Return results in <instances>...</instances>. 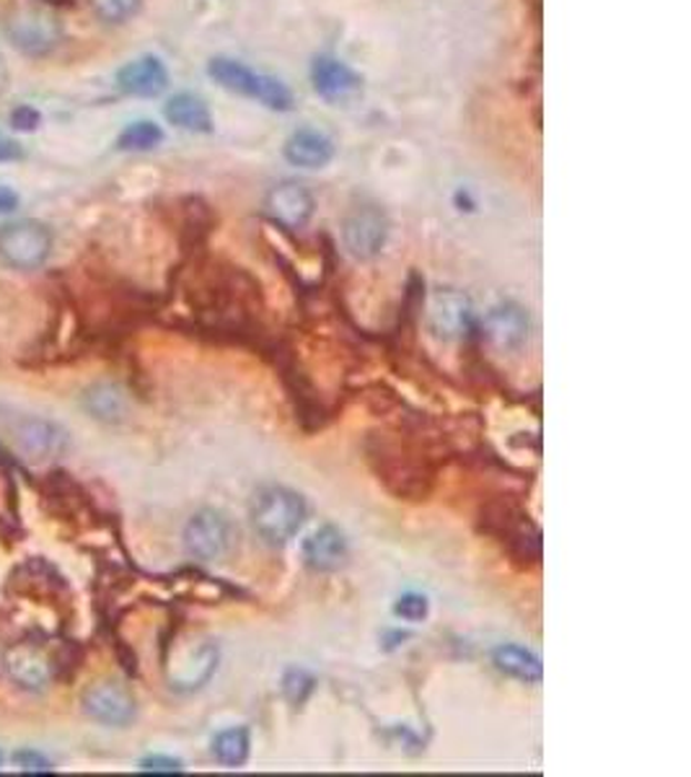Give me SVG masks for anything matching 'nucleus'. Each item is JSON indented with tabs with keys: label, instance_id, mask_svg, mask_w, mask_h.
Masks as SVG:
<instances>
[{
	"label": "nucleus",
	"instance_id": "obj_1",
	"mask_svg": "<svg viewBox=\"0 0 691 777\" xmlns=\"http://www.w3.org/2000/svg\"><path fill=\"white\" fill-rule=\"evenodd\" d=\"M208 76L213 78L223 91L254 99L262 107L272 109V112H290V109H293V91L288 89L286 81H280L278 76L254 70L243 60L218 54V58L208 62Z\"/></svg>",
	"mask_w": 691,
	"mask_h": 777
},
{
	"label": "nucleus",
	"instance_id": "obj_2",
	"mask_svg": "<svg viewBox=\"0 0 691 777\" xmlns=\"http://www.w3.org/2000/svg\"><path fill=\"white\" fill-rule=\"evenodd\" d=\"M251 521L267 545H286L306 521V504L288 488H264L251 508Z\"/></svg>",
	"mask_w": 691,
	"mask_h": 777
},
{
	"label": "nucleus",
	"instance_id": "obj_3",
	"mask_svg": "<svg viewBox=\"0 0 691 777\" xmlns=\"http://www.w3.org/2000/svg\"><path fill=\"white\" fill-rule=\"evenodd\" d=\"M3 31L16 50L31 58L50 54L62 42V23L58 16L37 6L13 8L3 19Z\"/></svg>",
	"mask_w": 691,
	"mask_h": 777
},
{
	"label": "nucleus",
	"instance_id": "obj_4",
	"mask_svg": "<svg viewBox=\"0 0 691 777\" xmlns=\"http://www.w3.org/2000/svg\"><path fill=\"white\" fill-rule=\"evenodd\" d=\"M52 252V233L37 221L8 223L0 229V257L16 270H37Z\"/></svg>",
	"mask_w": 691,
	"mask_h": 777
},
{
	"label": "nucleus",
	"instance_id": "obj_5",
	"mask_svg": "<svg viewBox=\"0 0 691 777\" xmlns=\"http://www.w3.org/2000/svg\"><path fill=\"white\" fill-rule=\"evenodd\" d=\"M342 245L350 257L368 262L375 259L387 247L391 223L381 208L363 206L344 216L342 221Z\"/></svg>",
	"mask_w": 691,
	"mask_h": 777
},
{
	"label": "nucleus",
	"instance_id": "obj_6",
	"mask_svg": "<svg viewBox=\"0 0 691 777\" xmlns=\"http://www.w3.org/2000/svg\"><path fill=\"white\" fill-rule=\"evenodd\" d=\"M233 545V526L218 511H200L190 518L184 529V547L200 562H216Z\"/></svg>",
	"mask_w": 691,
	"mask_h": 777
},
{
	"label": "nucleus",
	"instance_id": "obj_7",
	"mask_svg": "<svg viewBox=\"0 0 691 777\" xmlns=\"http://www.w3.org/2000/svg\"><path fill=\"white\" fill-rule=\"evenodd\" d=\"M83 710L86 716L97 720L101 726L124 728L136 720V697L120 681H97L86 689L83 697Z\"/></svg>",
	"mask_w": 691,
	"mask_h": 777
},
{
	"label": "nucleus",
	"instance_id": "obj_8",
	"mask_svg": "<svg viewBox=\"0 0 691 777\" xmlns=\"http://www.w3.org/2000/svg\"><path fill=\"white\" fill-rule=\"evenodd\" d=\"M11 436L31 461H52L68 451V434L47 418L23 415L11 426Z\"/></svg>",
	"mask_w": 691,
	"mask_h": 777
},
{
	"label": "nucleus",
	"instance_id": "obj_9",
	"mask_svg": "<svg viewBox=\"0 0 691 777\" xmlns=\"http://www.w3.org/2000/svg\"><path fill=\"white\" fill-rule=\"evenodd\" d=\"M264 210L282 229L298 231L309 226L313 210H317V200H313L309 187H303L301 182H280L267 192Z\"/></svg>",
	"mask_w": 691,
	"mask_h": 777
},
{
	"label": "nucleus",
	"instance_id": "obj_10",
	"mask_svg": "<svg viewBox=\"0 0 691 777\" xmlns=\"http://www.w3.org/2000/svg\"><path fill=\"white\" fill-rule=\"evenodd\" d=\"M474 327V309L459 290H438L430 301V329L445 342L461 340Z\"/></svg>",
	"mask_w": 691,
	"mask_h": 777
},
{
	"label": "nucleus",
	"instance_id": "obj_11",
	"mask_svg": "<svg viewBox=\"0 0 691 777\" xmlns=\"http://www.w3.org/2000/svg\"><path fill=\"white\" fill-rule=\"evenodd\" d=\"M309 78L313 91L327 101H342L360 91L363 78L358 76L355 68H350L348 62L334 58V54H317L309 68Z\"/></svg>",
	"mask_w": 691,
	"mask_h": 777
},
{
	"label": "nucleus",
	"instance_id": "obj_12",
	"mask_svg": "<svg viewBox=\"0 0 691 777\" xmlns=\"http://www.w3.org/2000/svg\"><path fill=\"white\" fill-rule=\"evenodd\" d=\"M117 86L122 93L138 99L161 97L169 89V68L156 54H143L117 70Z\"/></svg>",
	"mask_w": 691,
	"mask_h": 777
},
{
	"label": "nucleus",
	"instance_id": "obj_13",
	"mask_svg": "<svg viewBox=\"0 0 691 777\" xmlns=\"http://www.w3.org/2000/svg\"><path fill=\"white\" fill-rule=\"evenodd\" d=\"M3 666L13 685L29 689V693H42L52 679L50 658L37 646H31V642H19V646L8 648L3 656Z\"/></svg>",
	"mask_w": 691,
	"mask_h": 777
},
{
	"label": "nucleus",
	"instance_id": "obj_14",
	"mask_svg": "<svg viewBox=\"0 0 691 777\" xmlns=\"http://www.w3.org/2000/svg\"><path fill=\"white\" fill-rule=\"evenodd\" d=\"M282 156L296 169H324L334 159V140L324 130L298 128L288 136L286 146H282Z\"/></svg>",
	"mask_w": 691,
	"mask_h": 777
},
{
	"label": "nucleus",
	"instance_id": "obj_15",
	"mask_svg": "<svg viewBox=\"0 0 691 777\" xmlns=\"http://www.w3.org/2000/svg\"><path fill=\"white\" fill-rule=\"evenodd\" d=\"M482 329L487 340L498 345L500 350H518L525 340H529V329H531L529 311L513 301H505L487 311Z\"/></svg>",
	"mask_w": 691,
	"mask_h": 777
},
{
	"label": "nucleus",
	"instance_id": "obj_16",
	"mask_svg": "<svg viewBox=\"0 0 691 777\" xmlns=\"http://www.w3.org/2000/svg\"><path fill=\"white\" fill-rule=\"evenodd\" d=\"M350 547L337 526H321L303 541V560L317 572H334L348 560Z\"/></svg>",
	"mask_w": 691,
	"mask_h": 777
},
{
	"label": "nucleus",
	"instance_id": "obj_17",
	"mask_svg": "<svg viewBox=\"0 0 691 777\" xmlns=\"http://www.w3.org/2000/svg\"><path fill=\"white\" fill-rule=\"evenodd\" d=\"M163 117H167L169 124H174L177 130L184 132L206 136V132L213 130V114H210L206 99L190 91L174 93V97L167 101V107H163Z\"/></svg>",
	"mask_w": 691,
	"mask_h": 777
},
{
	"label": "nucleus",
	"instance_id": "obj_18",
	"mask_svg": "<svg viewBox=\"0 0 691 777\" xmlns=\"http://www.w3.org/2000/svg\"><path fill=\"white\" fill-rule=\"evenodd\" d=\"M83 407L91 418L101 422H120L128 412V399L124 391L114 383H93L91 389H86Z\"/></svg>",
	"mask_w": 691,
	"mask_h": 777
},
{
	"label": "nucleus",
	"instance_id": "obj_19",
	"mask_svg": "<svg viewBox=\"0 0 691 777\" xmlns=\"http://www.w3.org/2000/svg\"><path fill=\"white\" fill-rule=\"evenodd\" d=\"M492 661L502 674H505V677L529 681V685H539L541 674H544L539 656H533L531 650H525L521 646H500L494 650Z\"/></svg>",
	"mask_w": 691,
	"mask_h": 777
},
{
	"label": "nucleus",
	"instance_id": "obj_20",
	"mask_svg": "<svg viewBox=\"0 0 691 777\" xmlns=\"http://www.w3.org/2000/svg\"><path fill=\"white\" fill-rule=\"evenodd\" d=\"M249 747L251 739L247 728H229V731L216 736L213 755L226 767H241L249 759Z\"/></svg>",
	"mask_w": 691,
	"mask_h": 777
},
{
	"label": "nucleus",
	"instance_id": "obj_21",
	"mask_svg": "<svg viewBox=\"0 0 691 777\" xmlns=\"http://www.w3.org/2000/svg\"><path fill=\"white\" fill-rule=\"evenodd\" d=\"M163 143V130L156 124L153 120H136L130 122L128 128L120 132V138H117V148L120 151H153V148H159Z\"/></svg>",
	"mask_w": 691,
	"mask_h": 777
},
{
	"label": "nucleus",
	"instance_id": "obj_22",
	"mask_svg": "<svg viewBox=\"0 0 691 777\" xmlns=\"http://www.w3.org/2000/svg\"><path fill=\"white\" fill-rule=\"evenodd\" d=\"M89 6L99 21L120 27L143 8V0H89Z\"/></svg>",
	"mask_w": 691,
	"mask_h": 777
},
{
	"label": "nucleus",
	"instance_id": "obj_23",
	"mask_svg": "<svg viewBox=\"0 0 691 777\" xmlns=\"http://www.w3.org/2000/svg\"><path fill=\"white\" fill-rule=\"evenodd\" d=\"M282 689H286V697L293 705H301L306 697L313 693V679L306 671H288L286 679H282Z\"/></svg>",
	"mask_w": 691,
	"mask_h": 777
},
{
	"label": "nucleus",
	"instance_id": "obj_24",
	"mask_svg": "<svg viewBox=\"0 0 691 777\" xmlns=\"http://www.w3.org/2000/svg\"><path fill=\"white\" fill-rule=\"evenodd\" d=\"M394 611L402 619H407V622H420V619L428 617V599L420 594H407L397 601Z\"/></svg>",
	"mask_w": 691,
	"mask_h": 777
},
{
	"label": "nucleus",
	"instance_id": "obj_25",
	"mask_svg": "<svg viewBox=\"0 0 691 777\" xmlns=\"http://www.w3.org/2000/svg\"><path fill=\"white\" fill-rule=\"evenodd\" d=\"M13 759H16V765H19L21 773L39 775V773H50L52 770V765L47 763L42 755H37V751H31V749L19 751V755H16Z\"/></svg>",
	"mask_w": 691,
	"mask_h": 777
},
{
	"label": "nucleus",
	"instance_id": "obj_26",
	"mask_svg": "<svg viewBox=\"0 0 691 777\" xmlns=\"http://www.w3.org/2000/svg\"><path fill=\"white\" fill-rule=\"evenodd\" d=\"M140 770L143 773H159V775H174L182 773V765L177 759H163V757H151L140 763Z\"/></svg>",
	"mask_w": 691,
	"mask_h": 777
},
{
	"label": "nucleus",
	"instance_id": "obj_27",
	"mask_svg": "<svg viewBox=\"0 0 691 777\" xmlns=\"http://www.w3.org/2000/svg\"><path fill=\"white\" fill-rule=\"evenodd\" d=\"M21 159V146L13 138H8L6 132H0V161H16Z\"/></svg>",
	"mask_w": 691,
	"mask_h": 777
},
{
	"label": "nucleus",
	"instance_id": "obj_28",
	"mask_svg": "<svg viewBox=\"0 0 691 777\" xmlns=\"http://www.w3.org/2000/svg\"><path fill=\"white\" fill-rule=\"evenodd\" d=\"M16 208H19V195L11 187L0 185V213H13Z\"/></svg>",
	"mask_w": 691,
	"mask_h": 777
},
{
	"label": "nucleus",
	"instance_id": "obj_29",
	"mask_svg": "<svg viewBox=\"0 0 691 777\" xmlns=\"http://www.w3.org/2000/svg\"><path fill=\"white\" fill-rule=\"evenodd\" d=\"M0 763H3V757H0Z\"/></svg>",
	"mask_w": 691,
	"mask_h": 777
}]
</instances>
